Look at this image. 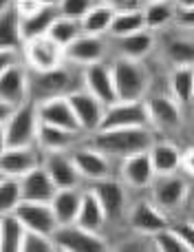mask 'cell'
Instances as JSON below:
<instances>
[{"mask_svg": "<svg viewBox=\"0 0 194 252\" xmlns=\"http://www.w3.org/2000/svg\"><path fill=\"white\" fill-rule=\"evenodd\" d=\"M159 139V133L150 126H139V128H106L88 135V144L108 155L111 159L121 161L135 153L150 151V146Z\"/></svg>", "mask_w": 194, "mask_h": 252, "instance_id": "1", "label": "cell"}, {"mask_svg": "<svg viewBox=\"0 0 194 252\" xmlns=\"http://www.w3.org/2000/svg\"><path fill=\"white\" fill-rule=\"evenodd\" d=\"M84 87V71L69 62L51 71H31V102H42L49 97H69L73 91Z\"/></svg>", "mask_w": 194, "mask_h": 252, "instance_id": "2", "label": "cell"}, {"mask_svg": "<svg viewBox=\"0 0 194 252\" xmlns=\"http://www.w3.org/2000/svg\"><path fill=\"white\" fill-rule=\"evenodd\" d=\"M111 66L119 100H146L150 95V71L146 66V60L112 56Z\"/></svg>", "mask_w": 194, "mask_h": 252, "instance_id": "3", "label": "cell"}, {"mask_svg": "<svg viewBox=\"0 0 194 252\" xmlns=\"http://www.w3.org/2000/svg\"><path fill=\"white\" fill-rule=\"evenodd\" d=\"M0 128H2V148L38 144L40 115L35 102H27L25 106L16 109L11 118L0 122Z\"/></svg>", "mask_w": 194, "mask_h": 252, "instance_id": "4", "label": "cell"}, {"mask_svg": "<svg viewBox=\"0 0 194 252\" xmlns=\"http://www.w3.org/2000/svg\"><path fill=\"white\" fill-rule=\"evenodd\" d=\"M93 192L97 195V199L102 201L104 210H106L108 223H121L126 221V215H128V186L121 182L119 175H112V177H104L97 182L88 184Z\"/></svg>", "mask_w": 194, "mask_h": 252, "instance_id": "5", "label": "cell"}, {"mask_svg": "<svg viewBox=\"0 0 194 252\" xmlns=\"http://www.w3.org/2000/svg\"><path fill=\"white\" fill-rule=\"evenodd\" d=\"M146 106L150 113V124L157 133L172 135L183 126V106L170 93H150L146 97Z\"/></svg>", "mask_w": 194, "mask_h": 252, "instance_id": "6", "label": "cell"}, {"mask_svg": "<svg viewBox=\"0 0 194 252\" xmlns=\"http://www.w3.org/2000/svg\"><path fill=\"white\" fill-rule=\"evenodd\" d=\"M139 126H150L152 128L146 100H117L115 104L106 106V115H104V122H102V128L99 130L139 128Z\"/></svg>", "mask_w": 194, "mask_h": 252, "instance_id": "7", "label": "cell"}, {"mask_svg": "<svg viewBox=\"0 0 194 252\" xmlns=\"http://www.w3.org/2000/svg\"><path fill=\"white\" fill-rule=\"evenodd\" d=\"M126 223H128V228L135 235H141V237H152V235H157V232L170 228L168 213L161 210L152 199L135 201L128 208Z\"/></svg>", "mask_w": 194, "mask_h": 252, "instance_id": "8", "label": "cell"}, {"mask_svg": "<svg viewBox=\"0 0 194 252\" xmlns=\"http://www.w3.org/2000/svg\"><path fill=\"white\" fill-rule=\"evenodd\" d=\"M64 56L69 64L75 66H88L97 64V62L108 60V56H112V44L108 35H88L82 33L78 40L69 44L64 49Z\"/></svg>", "mask_w": 194, "mask_h": 252, "instance_id": "9", "label": "cell"}, {"mask_svg": "<svg viewBox=\"0 0 194 252\" xmlns=\"http://www.w3.org/2000/svg\"><path fill=\"white\" fill-rule=\"evenodd\" d=\"M55 244L60 252H104L111 250L108 239L102 232H93L78 223L60 226L55 230Z\"/></svg>", "mask_w": 194, "mask_h": 252, "instance_id": "10", "label": "cell"}, {"mask_svg": "<svg viewBox=\"0 0 194 252\" xmlns=\"http://www.w3.org/2000/svg\"><path fill=\"white\" fill-rule=\"evenodd\" d=\"M190 184L179 173L172 175H157V179L150 186V199L166 213H174L188 201Z\"/></svg>", "mask_w": 194, "mask_h": 252, "instance_id": "11", "label": "cell"}, {"mask_svg": "<svg viewBox=\"0 0 194 252\" xmlns=\"http://www.w3.org/2000/svg\"><path fill=\"white\" fill-rule=\"evenodd\" d=\"M31 102V69L27 64H16L0 71V104L20 109Z\"/></svg>", "mask_w": 194, "mask_h": 252, "instance_id": "12", "label": "cell"}, {"mask_svg": "<svg viewBox=\"0 0 194 252\" xmlns=\"http://www.w3.org/2000/svg\"><path fill=\"white\" fill-rule=\"evenodd\" d=\"M22 53H25V64L31 71H51L66 62L64 49L49 35L27 40L25 47H22Z\"/></svg>", "mask_w": 194, "mask_h": 252, "instance_id": "13", "label": "cell"}, {"mask_svg": "<svg viewBox=\"0 0 194 252\" xmlns=\"http://www.w3.org/2000/svg\"><path fill=\"white\" fill-rule=\"evenodd\" d=\"M42 164H44V151L38 144L2 148V155H0V175L22 179L25 175L40 168Z\"/></svg>", "mask_w": 194, "mask_h": 252, "instance_id": "14", "label": "cell"}, {"mask_svg": "<svg viewBox=\"0 0 194 252\" xmlns=\"http://www.w3.org/2000/svg\"><path fill=\"white\" fill-rule=\"evenodd\" d=\"M71 157L75 159V166H78L80 175L84 177L86 184H93L97 179L112 177L115 175V168H112L115 159L104 155L93 144H80V146H75L71 151Z\"/></svg>", "mask_w": 194, "mask_h": 252, "instance_id": "15", "label": "cell"}, {"mask_svg": "<svg viewBox=\"0 0 194 252\" xmlns=\"http://www.w3.org/2000/svg\"><path fill=\"white\" fill-rule=\"evenodd\" d=\"M69 102H71V106H73L75 115H78V122L82 126L84 133L91 135L102 128L104 115H106V104H104L97 95H93L88 89L82 87L71 93Z\"/></svg>", "mask_w": 194, "mask_h": 252, "instance_id": "16", "label": "cell"}, {"mask_svg": "<svg viewBox=\"0 0 194 252\" xmlns=\"http://www.w3.org/2000/svg\"><path fill=\"white\" fill-rule=\"evenodd\" d=\"M117 175L121 177V182L128 188H135V190H146V188L152 186V182L157 179V170L152 166L150 153H135V155L126 157V159L119 161V168H117Z\"/></svg>", "mask_w": 194, "mask_h": 252, "instance_id": "17", "label": "cell"}, {"mask_svg": "<svg viewBox=\"0 0 194 252\" xmlns=\"http://www.w3.org/2000/svg\"><path fill=\"white\" fill-rule=\"evenodd\" d=\"M82 71H84V89H88L93 95H97L106 106L115 104L119 100L117 97V87H115V75H112L111 60L88 64Z\"/></svg>", "mask_w": 194, "mask_h": 252, "instance_id": "18", "label": "cell"}, {"mask_svg": "<svg viewBox=\"0 0 194 252\" xmlns=\"http://www.w3.org/2000/svg\"><path fill=\"white\" fill-rule=\"evenodd\" d=\"M13 215L25 223L27 230L55 235V230L60 228L51 204H44V201H27L25 199L16 210H13Z\"/></svg>", "mask_w": 194, "mask_h": 252, "instance_id": "19", "label": "cell"}, {"mask_svg": "<svg viewBox=\"0 0 194 252\" xmlns=\"http://www.w3.org/2000/svg\"><path fill=\"white\" fill-rule=\"evenodd\" d=\"M112 44V56L119 58H130V60H148L150 53L157 49L159 38L155 31L143 29L137 33L121 35V38H111Z\"/></svg>", "mask_w": 194, "mask_h": 252, "instance_id": "20", "label": "cell"}, {"mask_svg": "<svg viewBox=\"0 0 194 252\" xmlns=\"http://www.w3.org/2000/svg\"><path fill=\"white\" fill-rule=\"evenodd\" d=\"M179 33L172 31H161L164 38H161V49H164L166 60L172 66H181V64H190L194 66V31L181 29L177 27Z\"/></svg>", "mask_w": 194, "mask_h": 252, "instance_id": "21", "label": "cell"}, {"mask_svg": "<svg viewBox=\"0 0 194 252\" xmlns=\"http://www.w3.org/2000/svg\"><path fill=\"white\" fill-rule=\"evenodd\" d=\"M38 115L40 122L44 124H53V126H62V128L75 130V133H84L82 126L78 122L73 106H71L69 97H49V100L38 102Z\"/></svg>", "mask_w": 194, "mask_h": 252, "instance_id": "22", "label": "cell"}, {"mask_svg": "<svg viewBox=\"0 0 194 252\" xmlns=\"http://www.w3.org/2000/svg\"><path fill=\"white\" fill-rule=\"evenodd\" d=\"M42 166L51 175V179L55 182L57 188H78L84 182L71 153H44Z\"/></svg>", "mask_w": 194, "mask_h": 252, "instance_id": "23", "label": "cell"}, {"mask_svg": "<svg viewBox=\"0 0 194 252\" xmlns=\"http://www.w3.org/2000/svg\"><path fill=\"white\" fill-rule=\"evenodd\" d=\"M86 133H75V130L62 128V126L40 122L38 130V146L44 153H71L75 146H80V137Z\"/></svg>", "mask_w": 194, "mask_h": 252, "instance_id": "24", "label": "cell"}, {"mask_svg": "<svg viewBox=\"0 0 194 252\" xmlns=\"http://www.w3.org/2000/svg\"><path fill=\"white\" fill-rule=\"evenodd\" d=\"M20 182H22V197H25L27 201H44V204H51L55 192L60 190L44 166L31 170Z\"/></svg>", "mask_w": 194, "mask_h": 252, "instance_id": "25", "label": "cell"}, {"mask_svg": "<svg viewBox=\"0 0 194 252\" xmlns=\"http://www.w3.org/2000/svg\"><path fill=\"white\" fill-rule=\"evenodd\" d=\"M84 199V188H60L51 201V208L55 213V219L60 226H69V223L78 221L80 208H82Z\"/></svg>", "mask_w": 194, "mask_h": 252, "instance_id": "26", "label": "cell"}, {"mask_svg": "<svg viewBox=\"0 0 194 252\" xmlns=\"http://www.w3.org/2000/svg\"><path fill=\"white\" fill-rule=\"evenodd\" d=\"M148 153H150V159H152V166H155L157 175L181 173L183 151L177 146V144L168 142V139H157Z\"/></svg>", "mask_w": 194, "mask_h": 252, "instance_id": "27", "label": "cell"}, {"mask_svg": "<svg viewBox=\"0 0 194 252\" xmlns=\"http://www.w3.org/2000/svg\"><path fill=\"white\" fill-rule=\"evenodd\" d=\"M168 93L186 109L194 102V66L181 64L168 71Z\"/></svg>", "mask_w": 194, "mask_h": 252, "instance_id": "28", "label": "cell"}, {"mask_svg": "<svg viewBox=\"0 0 194 252\" xmlns=\"http://www.w3.org/2000/svg\"><path fill=\"white\" fill-rule=\"evenodd\" d=\"M177 2L174 0H150L143 4V13H146V27L155 33L170 29L177 20Z\"/></svg>", "mask_w": 194, "mask_h": 252, "instance_id": "29", "label": "cell"}, {"mask_svg": "<svg viewBox=\"0 0 194 252\" xmlns=\"http://www.w3.org/2000/svg\"><path fill=\"white\" fill-rule=\"evenodd\" d=\"M78 226L86 228V230L93 232H102L104 228L108 226V217L106 210H104L102 201L97 199V195L91 190V188H84V199H82V208H80L78 215Z\"/></svg>", "mask_w": 194, "mask_h": 252, "instance_id": "30", "label": "cell"}, {"mask_svg": "<svg viewBox=\"0 0 194 252\" xmlns=\"http://www.w3.org/2000/svg\"><path fill=\"white\" fill-rule=\"evenodd\" d=\"M57 18H60V7H51V4H44V7H40L38 11H33L31 16L20 18L25 42L27 40L40 38V35H47Z\"/></svg>", "mask_w": 194, "mask_h": 252, "instance_id": "31", "label": "cell"}, {"mask_svg": "<svg viewBox=\"0 0 194 252\" xmlns=\"http://www.w3.org/2000/svg\"><path fill=\"white\" fill-rule=\"evenodd\" d=\"M25 38H22V25L16 7L7 4L0 9V49H22Z\"/></svg>", "mask_w": 194, "mask_h": 252, "instance_id": "32", "label": "cell"}, {"mask_svg": "<svg viewBox=\"0 0 194 252\" xmlns=\"http://www.w3.org/2000/svg\"><path fill=\"white\" fill-rule=\"evenodd\" d=\"M148 29L146 27V13L143 7H126V9H117L115 20H112L111 33L108 38H121V35H130L137 31Z\"/></svg>", "mask_w": 194, "mask_h": 252, "instance_id": "33", "label": "cell"}, {"mask_svg": "<svg viewBox=\"0 0 194 252\" xmlns=\"http://www.w3.org/2000/svg\"><path fill=\"white\" fill-rule=\"evenodd\" d=\"M115 13H117V9L112 4L99 0L95 7L80 20L82 22V31L88 35H108L111 33L112 20H115Z\"/></svg>", "mask_w": 194, "mask_h": 252, "instance_id": "34", "label": "cell"}, {"mask_svg": "<svg viewBox=\"0 0 194 252\" xmlns=\"http://www.w3.org/2000/svg\"><path fill=\"white\" fill-rule=\"evenodd\" d=\"M27 237V228L13 213H2L0 217V250L22 252V241Z\"/></svg>", "mask_w": 194, "mask_h": 252, "instance_id": "35", "label": "cell"}, {"mask_svg": "<svg viewBox=\"0 0 194 252\" xmlns=\"http://www.w3.org/2000/svg\"><path fill=\"white\" fill-rule=\"evenodd\" d=\"M82 33H84V31H82V22L75 20V18H66V16H62V13H60V18L53 22V27L49 29L47 35L51 40H55L62 49H66L71 42H73V40H78Z\"/></svg>", "mask_w": 194, "mask_h": 252, "instance_id": "36", "label": "cell"}, {"mask_svg": "<svg viewBox=\"0 0 194 252\" xmlns=\"http://www.w3.org/2000/svg\"><path fill=\"white\" fill-rule=\"evenodd\" d=\"M25 201L20 177L0 175V213H13Z\"/></svg>", "mask_w": 194, "mask_h": 252, "instance_id": "37", "label": "cell"}, {"mask_svg": "<svg viewBox=\"0 0 194 252\" xmlns=\"http://www.w3.org/2000/svg\"><path fill=\"white\" fill-rule=\"evenodd\" d=\"M150 244H152V250H159V252H188L186 241L179 237V232L172 226L152 235Z\"/></svg>", "mask_w": 194, "mask_h": 252, "instance_id": "38", "label": "cell"}, {"mask_svg": "<svg viewBox=\"0 0 194 252\" xmlns=\"http://www.w3.org/2000/svg\"><path fill=\"white\" fill-rule=\"evenodd\" d=\"M22 252H57L55 237L47 232L27 230V237L22 241Z\"/></svg>", "mask_w": 194, "mask_h": 252, "instance_id": "39", "label": "cell"}, {"mask_svg": "<svg viewBox=\"0 0 194 252\" xmlns=\"http://www.w3.org/2000/svg\"><path fill=\"white\" fill-rule=\"evenodd\" d=\"M99 2V0H60V13L66 18H75V20H82L88 11Z\"/></svg>", "mask_w": 194, "mask_h": 252, "instance_id": "40", "label": "cell"}, {"mask_svg": "<svg viewBox=\"0 0 194 252\" xmlns=\"http://www.w3.org/2000/svg\"><path fill=\"white\" fill-rule=\"evenodd\" d=\"M172 228L186 241L188 252H194V221H177V223H172Z\"/></svg>", "mask_w": 194, "mask_h": 252, "instance_id": "41", "label": "cell"}, {"mask_svg": "<svg viewBox=\"0 0 194 252\" xmlns=\"http://www.w3.org/2000/svg\"><path fill=\"white\" fill-rule=\"evenodd\" d=\"M174 27H181V29L194 31V7L179 9V11H177V20H174Z\"/></svg>", "mask_w": 194, "mask_h": 252, "instance_id": "42", "label": "cell"}, {"mask_svg": "<svg viewBox=\"0 0 194 252\" xmlns=\"http://www.w3.org/2000/svg\"><path fill=\"white\" fill-rule=\"evenodd\" d=\"M181 173L188 177H194V146H188L181 157Z\"/></svg>", "mask_w": 194, "mask_h": 252, "instance_id": "43", "label": "cell"}, {"mask_svg": "<svg viewBox=\"0 0 194 252\" xmlns=\"http://www.w3.org/2000/svg\"><path fill=\"white\" fill-rule=\"evenodd\" d=\"M102 2H108V4H112V7H115V9L137 7V2H135V0H102Z\"/></svg>", "mask_w": 194, "mask_h": 252, "instance_id": "44", "label": "cell"}, {"mask_svg": "<svg viewBox=\"0 0 194 252\" xmlns=\"http://www.w3.org/2000/svg\"><path fill=\"white\" fill-rule=\"evenodd\" d=\"M179 9H188V7H194V0H174Z\"/></svg>", "mask_w": 194, "mask_h": 252, "instance_id": "45", "label": "cell"}, {"mask_svg": "<svg viewBox=\"0 0 194 252\" xmlns=\"http://www.w3.org/2000/svg\"><path fill=\"white\" fill-rule=\"evenodd\" d=\"M42 4H51V7H57L60 4V0H40Z\"/></svg>", "mask_w": 194, "mask_h": 252, "instance_id": "46", "label": "cell"}, {"mask_svg": "<svg viewBox=\"0 0 194 252\" xmlns=\"http://www.w3.org/2000/svg\"><path fill=\"white\" fill-rule=\"evenodd\" d=\"M146 2H150V0H146Z\"/></svg>", "mask_w": 194, "mask_h": 252, "instance_id": "47", "label": "cell"}]
</instances>
